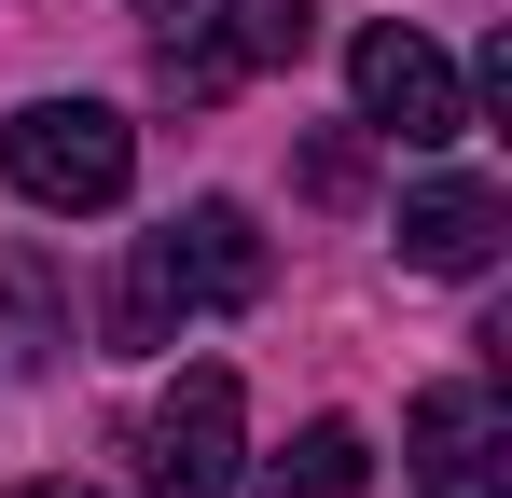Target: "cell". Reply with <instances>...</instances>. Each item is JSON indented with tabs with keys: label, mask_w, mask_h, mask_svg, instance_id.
Returning <instances> with one entry per match:
<instances>
[{
	"label": "cell",
	"mask_w": 512,
	"mask_h": 498,
	"mask_svg": "<svg viewBox=\"0 0 512 498\" xmlns=\"http://www.w3.org/2000/svg\"><path fill=\"white\" fill-rule=\"evenodd\" d=\"M374 485V443L346 429V415H305L291 443H277V498H360Z\"/></svg>",
	"instance_id": "obj_7"
},
{
	"label": "cell",
	"mask_w": 512,
	"mask_h": 498,
	"mask_svg": "<svg viewBox=\"0 0 512 498\" xmlns=\"http://www.w3.org/2000/svg\"><path fill=\"white\" fill-rule=\"evenodd\" d=\"M346 83H360V125H374V139H402V153H443V139L471 125V97H457V70H443V42L402 28V14L346 42Z\"/></svg>",
	"instance_id": "obj_3"
},
{
	"label": "cell",
	"mask_w": 512,
	"mask_h": 498,
	"mask_svg": "<svg viewBox=\"0 0 512 498\" xmlns=\"http://www.w3.org/2000/svg\"><path fill=\"white\" fill-rule=\"evenodd\" d=\"M499 236H512V208L485 180H416L402 194V263H429V277H485Z\"/></svg>",
	"instance_id": "obj_6"
},
{
	"label": "cell",
	"mask_w": 512,
	"mask_h": 498,
	"mask_svg": "<svg viewBox=\"0 0 512 498\" xmlns=\"http://www.w3.org/2000/svg\"><path fill=\"white\" fill-rule=\"evenodd\" d=\"M319 42V0H222V56L236 70H291Z\"/></svg>",
	"instance_id": "obj_8"
},
{
	"label": "cell",
	"mask_w": 512,
	"mask_h": 498,
	"mask_svg": "<svg viewBox=\"0 0 512 498\" xmlns=\"http://www.w3.org/2000/svg\"><path fill=\"white\" fill-rule=\"evenodd\" d=\"M153 83H167V97H222V83H236V56H222V42H167V56H153Z\"/></svg>",
	"instance_id": "obj_10"
},
{
	"label": "cell",
	"mask_w": 512,
	"mask_h": 498,
	"mask_svg": "<svg viewBox=\"0 0 512 498\" xmlns=\"http://www.w3.org/2000/svg\"><path fill=\"white\" fill-rule=\"evenodd\" d=\"M14 498H97V485H14Z\"/></svg>",
	"instance_id": "obj_12"
},
{
	"label": "cell",
	"mask_w": 512,
	"mask_h": 498,
	"mask_svg": "<svg viewBox=\"0 0 512 498\" xmlns=\"http://www.w3.org/2000/svg\"><path fill=\"white\" fill-rule=\"evenodd\" d=\"M0 166H14L28 208H125V180H139V125H125L111 97H28V111L0 125Z\"/></svg>",
	"instance_id": "obj_2"
},
{
	"label": "cell",
	"mask_w": 512,
	"mask_h": 498,
	"mask_svg": "<svg viewBox=\"0 0 512 498\" xmlns=\"http://www.w3.org/2000/svg\"><path fill=\"white\" fill-rule=\"evenodd\" d=\"M305 194L346 208V194H360V139H319V153H305Z\"/></svg>",
	"instance_id": "obj_11"
},
{
	"label": "cell",
	"mask_w": 512,
	"mask_h": 498,
	"mask_svg": "<svg viewBox=\"0 0 512 498\" xmlns=\"http://www.w3.org/2000/svg\"><path fill=\"white\" fill-rule=\"evenodd\" d=\"M222 305H263V236L236 194H194L167 236H139L125 291H111V346H180V319H222Z\"/></svg>",
	"instance_id": "obj_1"
},
{
	"label": "cell",
	"mask_w": 512,
	"mask_h": 498,
	"mask_svg": "<svg viewBox=\"0 0 512 498\" xmlns=\"http://www.w3.org/2000/svg\"><path fill=\"white\" fill-rule=\"evenodd\" d=\"M139 498H236V374L222 360H194L139 415Z\"/></svg>",
	"instance_id": "obj_4"
},
{
	"label": "cell",
	"mask_w": 512,
	"mask_h": 498,
	"mask_svg": "<svg viewBox=\"0 0 512 498\" xmlns=\"http://www.w3.org/2000/svg\"><path fill=\"white\" fill-rule=\"evenodd\" d=\"M402 457H416V485H429V498H512V415H499V388H485V374L416 388Z\"/></svg>",
	"instance_id": "obj_5"
},
{
	"label": "cell",
	"mask_w": 512,
	"mask_h": 498,
	"mask_svg": "<svg viewBox=\"0 0 512 498\" xmlns=\"http://www.w3.org/2000/svg\"><path fill=\"white\" fill-rule=\"evenodd\" d=\"M0 305H14V332H28V360H70V332H56V277H42L28 249L0 263Z\"/></svg>",
	"instance_id": "obj_9"
}]
</instances>
